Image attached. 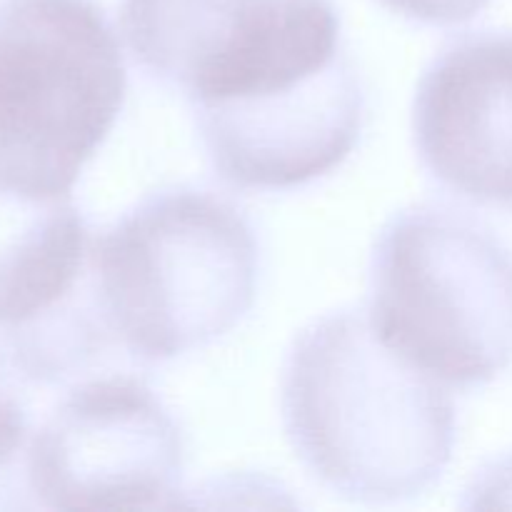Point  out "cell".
I'll list each match as a JSON object with an SVG mask.
<instances>
[{
    "label": "cell",
    "instance_id": "obj_1",
    "mask_svg": "<svg viewBox=\"0 0 512 512\" xmlns=\"http://www.w3.org/2000/svg\"><path fill=\"white\" fill-rule=\"evenodd\" d=\"M280 410L295 458L350 503L418 498L453 460L448 388L393 353L355 310L323 315L295 335Z\"/></svg>",
    "mask_w": 512,
    "mask_h": 512
},
{
    "label": "cell",
    "instance_id": "obj_2",
    "mask_svg": "<svg viewBox=\"0 0 512 512\" xmlns=\"http://www.w3.org/2000/svg\"><path fill=\"white\" fill-rule=\"evenodd\" d=\"M93 290L115 345L145 365L228 335L258 293L260 248L213 190H158L93 238Z\"/></svg>",
    "mask_w": 512,
    "mask_h": 512
},
{
    "label": "cell",
    "instance_id": "obj_3",
    "mask_svg": "<svg viewBox=\"0 0 512 512\" xmlns=\"http://www.w3.org/2000/svg\"><path fill=\"white\" fill-rule=\"evenodd\" d=\"M368 320L445 388H483L512 365V253L460 210H400L375 238Z\"/></svg>",
    "mask_w": 512,
    "mask_h": 512
},
{
    "label": "cell",
    "instance_id": "obj_4",
    "mask_svg": "<svg viewBox=\"0 0 512 512\" xmlns=\"http://www.w3.org/2000/svg\"><path fill=\"white\" fill-rule=\"evenodd\" d=\"M125 95L120 40L95 0H0V188L73 195Z\"/></svg>",
    "mask_w": 512,
    "mask_h": 512
},
{
    "label": "cell",
    "instance_id": "obj_5",
    "mask_svg": "<svg viewBox=\"0 0 512 512\" xmlns=\"http://www.w3.org/2000/svg\"><path fill=\"white\" fill-rule=\"evenodd\" d=\"M120 33L195 125L265 108L350 58L333 0H120Z\"/></svg>",
    "mask_w": 512,
    "mask_h": 512
},
{
    "label": "cell",
    "instance_id": "obj_6",
    "mask_svg": "<svg viewBox=\"0 0 512 512\" xmlns=\"http://www.w3.org/2000/svg\"><path fill=\"white\" fill-rule=\"evenodd\" d=\"M185 438L138 375L80 378L33 430L28 508L155 510L180 505Z\"/></svg>",
    "mask_w": 512,
    "mask_h": 512
},
{
    "label": "cell",
    "instance_id": "obj_7",
    "mask_svg": "<svg viewBox=\"0 0 512 512\" xmlns=\"http://www.w3.org/2000/svg\"><path fill=\"white\" fill-rule=\"evenodd\" d=\"M93 238L73 195L0 188V363L18 383L83 378L115 345L95 303Z\"/></svg>",
    "mask_w": 512,
    "mask_h": 512
},
{
    "label": "cell",
    "instance_id": "obj_8",
    "mask_svg": "<svg viewBox=\"0 0 512 512\" xmlns=\"http://www.w3.org/2000/svg\"><path fill=\"white\" fill-rule=\"evenodd\" d=\"M420 163L445 190L512 210V30L453 38L413 100Z\"/></svg>",
    "mask_w": 512,
    "mask_h": 512
},
{
    "label": "cell",
    "instance_id": "obj_9",
    "mask_svg": "<svg viewBox=\"0 0 512 512\" xmlns=\"http://www.w3.org/2000/svg\"><path fill=\"white\" fill-rule=\"evenodd\" d=\"M18 380L0 363V508H28L23 485V463L28 450V410L15 390Z\"/></svg>",
    "mask_w": 512,
    "mask_h": 512
},
{
    "label": "cell",
    "instance_id": "obj_10",
    "mask_svg": "<svg viewBox=\"0 0 512 512\" xmlns=\"http://www.w3.org/2000/svg\"><path fill=\"white\" fill-rule=\"evenodd\" d=\"M403 18L435 28L463 25L488 8L490 0H380Z\"/></svg>",
    "mask_w": 512,
    "mask_h": 512
}]
</instances>
